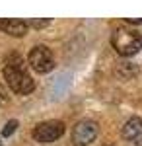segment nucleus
<instances>
[{
	"label": "nucleus",
	"mask_w": 142,
	"mask_h": 146,
	"mask_svg": "<svg viewBox=\"0 0 142 146\" xmlns=\"http://www.w3.org/2000/svg\"><path fill=\"white\" fill-rule=\"evenodd\" d=\"M29 64L35 72L39 74H45V72H51L55 68V56L51 53V49L45 45H37L29 51V56H27Z\"/></svg>",
	"instance_id": "nucleus-3"
},
{
	"label": "nucleus",
	"mask_w": 142,
	"mask_h": 146,
	"mask_svg": "<svg viewBox=\"0 0 142 146\" xmlns=\"http://www.w3.org/2000/svg\"><path fill=\"white\" fill-rule=\"evenodd\" d=\"M64 135V123L62 121H43L33 129V138L41 144H49V142H55L56 138Z\"/></svg>",
	"instance_id": "nucleus-4"
},
{
	"label": "nucleus",
	"mask_w": 142,
	"mask_h": 146,
	"mask_svg": "<svg viewBox=\"0 0 142 146\" xmlns=\"http://www.w3.org/2000/svg\"><path fill=\"white\" fill-rule=\"evenodd\" d=\"M98 136V123L94 121H80L76 127L72 129V140L76 146H86L90 142H94V138Z\"/></svg>",
	"instance_id": "nucleus-5"
},
{
	"label": "nucleus",
	"mask_w": 142,
	"mask_h": 146,
	"mask_svg": "<svg viewBox=\"0 0 142 146\" xmlns=\"http://www.w3.org/2000/svg\"><path fill=\"white\" fill-rule=\"evenodd\" d=\"M16 129H18V121H14V119H12V121H8V123H6V127H4V131H2V136H10Z\"/></svg>",
	"instance_id": "nucleus-8"
},
{
	"label": "nucleus",
	"mask_w": 142,
	"mask_h": 146,
	"mask_svg": "<svg viewBox=\"0 0 142 146\" xmlns=\"http://www.w3.org/2000/svg\"><path fill=\"white\" fill-rule=\"evenodd\" d=\"M0 29L12 37H22L27 33V22L18 20V18H2L0 20Z\"/></svg>",
	"instance_id": "nucleus-6"
},
{
	"label": "nucleus",
	"mask_w": 142,
	"mask_h": 146,
	"mask_svg": "<svg viewBox=\"0 0 142 146\" xmlns=\"http://www.w3.org/2000/svg\"><path fill=\"white\" fill-rule=\"evenodd\" d=\"M51 20L49 18H45V20H29L27 22V27H45V25H49Z\"/></svg>",
	"instance_id": "nucleus-9"
},
{
	"label": "nucleus",
	"mask_w": 142,
	"mask_h": 146,
	"mask_svg": "<svg viewBox=\"0 0 142 146\" xmlns=\"http://www.w3.org/2000/svg\"><path fill=\"white\" fill-rule=\"evenodd\" d=\"M123 136L127 140H131L134 144L142 146V119L131 117L127 123L123 125Z\"/></svg>",
	"instance_id": "nucleus-7"
},
{
	"label": "nucleus",
	"mask_w": 142,
	"mask_h": 146,
	"mask_svg": "<svg viewBox=\"0 0 142 146\" xmlns=\"http://www.w3.org/2000/svg\"><path fill=\"white\" fill-rule=\"evenodd\" d=\"M0 146H2V140H0Z\"/></svg>",
	"instance_id": "nucleus-10"
},
{
	"label": "nucleus",
	"mask_w": 142,
	"mask_h": 146,
	"mask_svg": "<svg viewBox=\"0 0 142 146\" xmlns=\"http://www.w3.org/2000/svg\"><path fill=\"white\" fill-rule=\"evenodd\" d=\"M4 80L16 94H29L35 88V82L31 80V76L25 72L23 62L18 55H10L4 66Z\"/></svg>",
	"instance_id": "nucleus-1"
},
{
	"label": "nucleus",
	"mask_w": 142,
	"mask_h": 146,
	"mask_svg": "<svg viewBox=\"0 0 142 146\" xmlns=\"http://www.w3.org/2000/svg\"><path fill=\"white\" fill-rule=\"evenodd\" d=\"M111 43L119 55L132 56L138 53V49H142V35L131 27H117L111 35Z\"/></svg>",
	"instance_id": "nucleus-2"
}]
</instances>
